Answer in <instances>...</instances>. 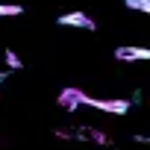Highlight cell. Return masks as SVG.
<instances>
[{
    "mask_svg": "<svg viewBox=\"0 0 150 150\" xmlns=\"http://www.w3.org/2000/svg\"><path fill=\"white\" fill-rule=\"evenodd\" d=\"M86 103L94 106V109L112 112V115H127L129 112V100H91V97H86Z\"/></svg>",
    "mask_w": 150,
    "mask_h": 150,
    "instance_id": "obj_2",
    "label": "cell"
},
{
    "mask_svg": "<svg viewBox=\"0 0 150 150\" xmlns=\"http://www.w3.org/2000/svg\"><path fill=\"white\" fill-rule=\"evenodd\" d=\"M59 24L62 27H80V30H97V24L86 15V12H65V15H59Z\"/></svg>",
    "mask_w": 150,
    "mask_h": 150,
    "instance_id": "obj_1",
    "label": "cell"
},
{
    "mask_svg": "<svg viewBox=\"0 0 150 150\" xmlns=\"http://www.w3.org/2000/svg\"><path fill=\"white\" fill-rule=\"evenodd\" d=\"M6 65H9L12 71H21V68H24V62L18 59V53H15V50H6Z\"/></svg>",
    "mask_w": 150,
    "mask_h": 150,
    "instance_id": "obj_7",
    "label": "cell"
},
{
    "mask_svg": "<svg viewBox=\"0 0 150 150\" xmlns=\"http://www.w3.org/2000/svg\"><path fill=\"white\" fill-rule=\"evenodd\" d=\"M124 6L135 12H150V0H124Z\"/></svg>",
    "mask_w": 150,
    "mask_h": 150,
    "instance_id": "obj_6",
    "label": "cell"
},
{
    "mask_svg": "<svg viewBox=\"0 0 150 150\" xmlns=\"http://www.w3.org/2000/svg\"><path fill=\"white\" fill-rule=\"evenodd\" d=\"M6 77H9V74H0V83H3V80H6Z\"/></svg>",
    "mask_w": 150,
    "mask_h": 150,
    "instance_id": "obj_8",
    "label": "cell"
},
{
    "mask_svg": "<svg viewBox=\"0 0 150 150\" xmlns=\"http://www.w3.org/2000/svg\"><path fill=\"white\" fill-rule=\"evenodd\" d=\"M80 103H86V94H83L80 88H65V91L59 94V106H62L65 112H74Z\"/></svg>",
    "mask_w": 150,
    "mask_h": 150,
    "instance_id": "obj_4",
    "label": "cell"
},
{
    "mask_svg": "<svg viewBox=\"0 0 150 150\" xmlns=\"http://www.w3.org/2000/svg\"><path fill=\"white\" fill-rule=\"evenodd\" d=\"M21 12H24V6H18V3H0V18H15Z\"/></svg>",
    "mask_w": 150,
    "mask_h": 150,
    "instance_id": "obj_5",
    "label": "cell"
},
{
    "mask_svg": "<svg viewBox=\"0 0 150 150\" xmlns=\"http://www.w3.org/2000/svg\"><path fill=\"white\" fill-rule=\"evenodd\" d=\"M115 59L118 62H147L150 59V50L147 47H118L115 50Z\"/></svg>",
    "mask_w": 150,
    "mask_h": 150,
    "instance_id": "obj_3",
    "label": "cell"
}]
</instances>
